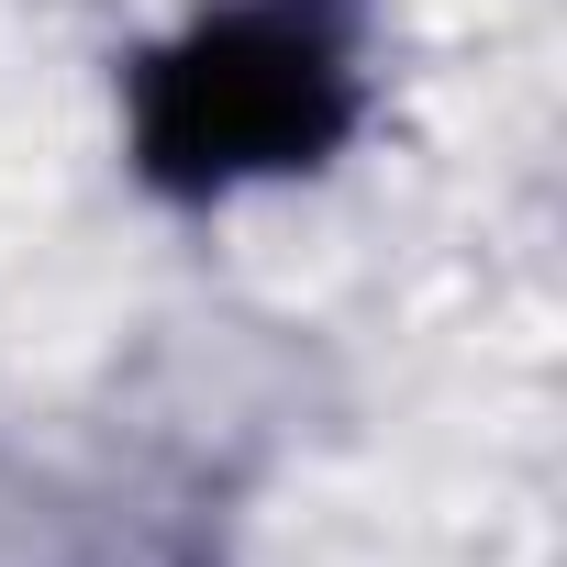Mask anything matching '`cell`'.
Masks as SVG:
<instances>
[{"label":"cell","instance_id":"cell-1","mask_svg":"<svg viewBox=\"0 0 567 567\" xmlns=\"http://www.w3.org/2000/svg\"><path fill=\"white\" fill-rule=\"evenodd\" d=\"M379 112V0H189L123 56V167L167 212L323 178Z\"/></svg>","mask_w":567,"mask_h":567}]
</instances>
